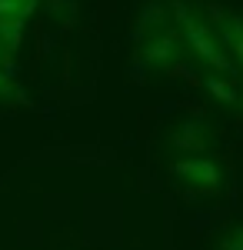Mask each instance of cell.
Wrapping results in <instances>:
<instances>
[{
	"label": "cell",
	"instance_id": "obj_1",
	"mask_svg": "<svg viewBox=\"0 0 243 250\" xmlns=\"http://www.w3.org/2000/svg\"><path fill=\"white\" fill-rule=\"evenodd\" d=\"M170 17L177 23V30H180V37L187 43V50L200 60L203 67H210V74H233V60L226 54L217 27H213L193 3H180V0H177L173 10H170Z\"/></svg>",
	"mask_w": 243,
	"mask_h": 250
},
{
	"label": "cell",
	"instance_id": "obj_2",
	"mask_svg": "<svg viewBox=\"0 0 243 250\" xmlns=\"http://www.w3.org/2000/svg\"><path fill=\"white\" fill-rule=\"evenodd\" d=\"M140 54L147 63H153L157 70H173L183 54H187V43L180 37V30H177V23L170 14H157V20H143V27H140Z\"/></svg>",
	"mask_w": 243,
	"mask_h": 250
},
{
	"label": "cell",
	"instance_id": "obj_3",
	"mask_svg": "<svg viewBox=\"0 0 243 250\" xmlns=\"http://www.w3.org/2000/svg\"><path fill=\"white\" fill-rule=\"evenodd\" d=\"M173 177L190 187L193 193H217L223 187V167L206 154H197V157H180L173 160Z\"/></svg>",
	"mask_w": 243,
	"mask_h": 250
},
{
	"label": "cell",
	"instance_id": "obj_4",
	"mask_svg": "<svg viewBox=\"0 0 243 250\" xmlns=\"http://www.w3.org/2000/svg\"><path fill=\"white\" fill-rule=\"evenodd\" d=\"M210 140H213V134L206 130L203 124H180V127L173 130V137H170V144L187 157L206 154V150H210Z\"/></svg>",
	"mask_w": 243,
	"mask_h": 250
},
{
	"label": "cell",
	"instance_id": "obj_5",
	"mask_svg": "<svg viewBox=\"0 0 243 250\" xmlns=\"http://www.w3.org/2000/svg\"><path fill=\"white\" fill-rule=\"evenodd\" d=\"M213 27H217L220 40H223L230 60L243 70V20L240 17H223V20H213Z\"/></svg>",
	"mask_w": 243,
	"mask_h": 250
},
{
	"label": "cell",
	"instance_id": "obj_6",
	"mask_svg": "<svg viewBox=\"0 0 243 250\" xmlns=\"http://www.w3.org/2000/svg\"><path fill=\"white\" fill-rule=\"evenodd\" d=\"M37 3L40 0H0V20H17V23H23V20L37 10Z\"/></svg>",
	"mask_w": 243,
	"mask_h": 250
},
{
	"label": "cell",
	"instance_id": "obj_7",
	"mask_svg": "<svg viewBox=\"0 0 243 250\" xmlns=\"http://www.w3.org/2000/svg\"><path fill=\"white\" fill-rule=\"evenodd\" d=\"M220 250H243V227L226 230V237L220 240Z\"/></svg>",
	"mask_w": 243,
	"mask_h": 250
},
{
	"label": "cell",
	"instance_id": "obj_8",
	"mask_svg": "<svg viewBox=\"0 0 243 250\" xmlns=\"http://www.w3.org/2000/svg\"><path fill=\"white\" fill-rule=\"evenodd\" d=\"M7 97H17V83H14L10 74L0 70V100H7Z\"/></svg>",
	"mask_w": 243,
	"mask_h": 250
},
{
	"label": "cell",
	"instance_id": "obj_9",
	"mask_svg": "<svg viewBox=\"0 0 243 250\" xmlns=\"http://www.w3.org/2000/svg\"><path fill=\"white\" fill-rule=\"evenodd\" d=\"M7 57H10V50H7V43H3V37H0V63H3Z\"/></svg>",
	"mask_w": 243,
	"mask_h": 250
},
{
	"label": "cell",
	"instance_id": "obj_10",
	"mask_svg": "<svg viewBox=\"0 0 243 250\" xmlns=\"http://www.w3.org/2000/svg\"><path fill=\"white\" fill-rule=\"evenodd\" d=\"M240 110H243V97H240Z\"/></svg>",
	"mask_w": 243,
	"mask_h": 250
}]
</instances>
